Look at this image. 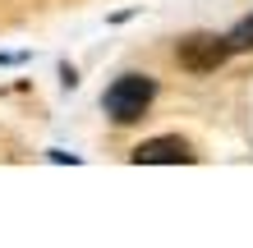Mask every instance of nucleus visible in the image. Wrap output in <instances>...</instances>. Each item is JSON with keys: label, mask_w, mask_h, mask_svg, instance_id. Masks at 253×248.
I'll return each mask as SVG.
<instances>
[{"label": "nucleus", "mask_w": 253, "mask_h": 248, "mask_svg": "<svg viewBox=\"0 0 253 248\" xmlns=\"http://www.w3.org/2000/svg\"><path fill=\"white\" fill-rule=\"evenodd\" d=\"M152 97H157V83L147 74H125V78H115L106 87L101 110H106L115 124H133V120H143V110L152 106Z\"/></svg>", "instance_id": "nucleus-1"}, {"label": "nucleus", "mask_w": 253, "mask_h": 248, "mask_svg": "<svg viewBox=\"0 0 253 248\" xmlns=\"http://www.w3.org/2000/svg\"><path fill=\"white\" fill-rule=\"evenodd\" d=\"M230 51H235L230 37H207V33H198V37H184L175 55H180L184 69H193V74H207V69H216Z\"/></svg>", "instance_id": "nucleus-2"}, {"label": "nucleus", "mask_w": 253, "mask_h": 248, "mask_svg": "<svg viewBox=\"0 0 253 248\" xmlns=\"http://www.w3.org/2000/svg\"><path fill=\"white\" fill-rule=\"evenodd\" d=\"M133 161L138 166H184V161H193V152L184 138H147L133 147Z\"/></svg>", "instance_id": "nucleus-3"}, {"label": "nucleus", "mask_w": 253, "mask_h": 248, "mask_svg": "<svg viewBox=\"0 0 253 248\" xmlns=\"http://www.w3.org/2000/svg\"><path fill=\"white\" fill-rule=\"evenodd\" d=\"M230 46H235V51H249V46H253V19H244V23L230 33Z\"/></svg>", "instance_id": "nucleus-4"}]
</instances>
